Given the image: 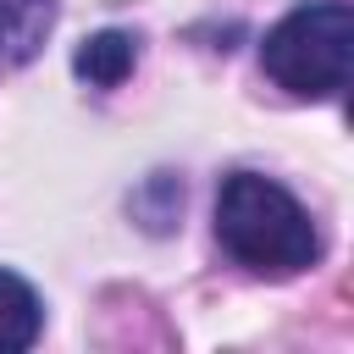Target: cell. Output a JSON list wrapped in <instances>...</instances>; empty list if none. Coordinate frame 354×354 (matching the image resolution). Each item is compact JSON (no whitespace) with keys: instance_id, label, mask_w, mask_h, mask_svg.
Listing matches in <instances>:
<instances>
[{"instance_id":"obj_1","label":"cell","mask_w":354,"mask_h":354,"mask_svg":"<svg viewBox=\"0 0 354 354\" xmlns=\"http://www.w3.org/2000/svg\"><path fill=\"white\" fill-rule=\"evenodd\" d=\"M216 238L238 266L271 271V277L304 271L321 254L310 210L282 183L260 177V171H232L221 183V194H216Z\"/></svg>"},{"instance_id":"obj_2","label":"cell","mask_w":354,"mask_h":354,"mask_svg":"<svg viewBox=\"0 0 354 354\" xmlns=\"http://www.w3.org/2000/svg\"><path fill=\"white\" fill-rule=\"evenodd\" d=\"M354 61V11L348 0H310L293 6L260 44V66L277 88L299 100H332L348 83Z\"/></svg>"},{"instance_id":"obj_3","label":"cell","mask_w":354,"mask_h":354,"mask_svg":"<svg viewBox=\"0 0 354 354\" xmlns=\"http://www.w3.org/2000/svg\"><path fill=\"white\" fill-rule=\"evenodd\" d=\"M55 28V0H0V66H28Z\"/></svg>"},{"instance_id":"obj_4","label":"cell","mask_w":354,"mask_h":354,"mask_svg":"<svg viewBox=\"0 0 354 354\" xmlns=\"http://www.w3.org/2000/svg\"><path fill=\"white\" fill-rule=\"evenodd\" d=\"M133 61H138V44H133V33H122V28H105V33H88V39L77 44V55H72V72H77L83 83H94V88H116V83L133 72Z\"/></svg>"},{"instance_id":"obj_5","label":"cell","mask_w":354,"mask_h":354,"mask_svg":"<svg viewBox=\"0 0 354 354\" xmlns=\"http://www.w3.org/2000/svg\"><path fill=\"white\" fill-rule=\"evenodd\" d=\"M39 326H44V304H39V293H33L17 271L0 266V354H22V348H33Z\"/></svg>"}]
</instances>
